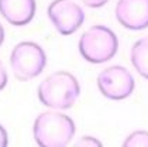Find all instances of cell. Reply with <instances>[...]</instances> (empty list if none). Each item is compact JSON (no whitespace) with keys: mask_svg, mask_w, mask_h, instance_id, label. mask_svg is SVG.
Listing matches in <instances>:
<instances>
[{"mask_svg":"<svg viewBox=\"0 0 148 147\" xmlns=\"http://www.w3.org/2000/svg\"><path fill=\"white\" fill-rule=\"evenodd\" d=\"M80 95L79 81L68 71H57L48 75L37 89L40 102L49 108L65 110L75 105Z\"/></svg>","mask_w":148,"mask_h":147,"instance_id":"1","label":"cell"},{"mask_svg":"<svg viewBox=\"0 0 148 147\" xmlns=\"http://www.w3.org/2000/svg\"><path fill=\"white\" fill-rule=\"evenodd\" d=\"M76 126L68 115L55 110L40 113L33 124L35 143L42 147H65L75 136Z\"/></svg>","mask_w":148,"mask_h":147,"instance_id":"2","label":"cell"},{"mask_svg":"<svg viewBox=\"0 0 148 147\" xmlns=\"http://www.w3.org/2000/svg\"><path fill=\"white\" fill-rule=\"evenodd\" d=\"M80 55L90 64L110 61L119 51V40L113 30L102 24H95L80 35L78 43Z\"/></svg>","mask_w":148,"mask_h":147,"instance_id":"3","label":"cell"},{"mask_svg":"<svg viewBox=\"0 0 148 147\" xmlns=\"http://www.w3.org/2000/svg\"><path fill=\"white\" fill-rule=\"evenodd\" d=\"M10 65L17 81L27 82L42 74L47 65L44 48L34 41H21L13 48Z\"/></svg>","mask_w":148,"mask_h":147,"instance_id":"4","label":"cell"},{"mask_svg":"<svg viewBox=\"0 0 148 147\" xmlns=\"http://www.w3.org/2000/svg\"><path fill=\"white\" fill-rule=\"evenodd\" d=\"M136 86L131 72L123 65H112L97 75V88L103 96L112 101L128 98Z\"/></svg>","mask_w":148,"mask_h":147,"instance_id":"5","label":"cell"},{"mask_svg":"<svg viewBox=\"0 0 148 147\" xmlns=\"http://www.w3.org/2000/svg\"><path fill=\"white\" fill-rule=\"evenodd\" d=\"M47 14L61 35L76 33L85 23V11L73 0H52Z\"/></svg>","mask_w":148,"mask_h":147,"instance_id":"6","label":"cell"},{"mask_svg":"<svg viewBox=\"0 0 148 147\" xmlns=\"http://www.w3.org/2000/svg\"><path fill=\"white\" fill-rule=\"evenodd\" d=\"M116 19L124 28L138 31L148 27V0H119Z\"/></svg>","mask_w":148,"mask_h":147,"instance_id":"7","label":"cell"},{"mask_svg":"<svg viewBox=\"0 0 148 147\" xmlns=\"http://www.w3.org/2000/svg\"><path fill=\"white\" fill-rule=\"evenodd\" d=\"M35 0H0V14L4 20L16 27H23L34 19Z\"/></svg>","mask_w":148,"mask_h":147,"instance_id":"8","label":"cell"},{"mask_svg":"<svg viewBox=\"0 0 148 147\" xmlns=\"http://www.w3.org/2000/svg\"><path fill=\"white\" fill-rule=\"evenodd\" d=\"M130 57L137 72L143 78L148 79V37H143L133 44Z\"/></svg>","mask_w":148,"mask_h":147,"instance_id":"9","label":"cell"},{"mask_svg":"<svg viewBox=\"0 0 148 147\" xmlns=\"http://www.w3.org/2000/svg\"><path fill=\"white\" fill-rule=\"evenodd\" d=\"M124 147H148V132L145 130H136L125 137Z\"/></svg>","mask_w":148,"mask_h":147,"instance_id":"10","label":"cell"},{"mask_svg":"<svg viewBox=\"0 0 148 147\" xmlns=\"http://www.w3.org/2000/svg\"><path fill=\"white\" fill-rule=\"evenodd\" d=\"M75 146H79V147H102L103 143L100 141V140H97L96 137H93V136H83L82 139H80L79 141H76L75 143Z\"/></svg>","mask_w":148,"mask_h":147,"instance_id":"11","label":"cell"},{"mask_svg":"<svg viewBox=\"0 0 148 147\" xmlns=\"http://www.w3.org/2000/svg\"><path fill=\"white\" fill-rule=\"evenodd\" d=\"M7 82H9L7 71H6V68H4V65H3V62L0 61V90H3L4 88H6Z\"/></svg>","mask_w":148,"mask_h":147,"instance_id":"12","label":"cell"},{"mask_svg":"<svg viewBox=\"0 0 148 147\" xmlns=\"http://www.w3.org/2000/svg\"><path fill=\"white\" fill-rule=\"evenodd\" d=\"M85 6L90 7V9H99V7H103L109 0H80Z\"/></svg>","mask_w":148,"mask_h":147,"instance_id":"13","label":"cell"},{"mask_svg":"<svg viewBox=\"0 0 148 147\" xmlns=\"http://www.w3.org/2000/svg\"><path fill=\"white\" fill-rule=\"evenodd\" d=\"M9 144V137H7V132L6 129L0 124V147H6Z\"/></svg>","mask_w":148,"mask_h":147,"instance_id":"14","label":"cell"},{"mask_svg":"<svg viewBox=\"0 0 148 147\" xmlns=\"http://www.w3.org/2000/svg\"><path fill=\"white\" fill-rule=\"evenodd\" d=\"M4 37H6V33H4V28H3V26H1V23H0V47L4 43Z\"/></svg>","mask_w":148,"mask_h":147,"instance_id":"15","label":"cell"}]
</instances>
